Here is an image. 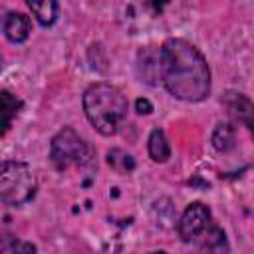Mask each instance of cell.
<instances>
[{
    "label": "cell",
    "instance_id": "cell-1",
    "mask_svg": "<svg viewBox=\"0 0 254 254\" xmlns=\"http://www.w3.org/2000/svg\"><path fill=\"white\" fill-rule=\"evenodd\" d=\"M161 83L181 101L198 103L210 95V67L200 50L183 38H169L159 48Z\"/></svg>",
    "mask_w": 254,
    "mask_h": 254
},
{
    "label": "cell",
    "instance_id": "cell-2",
    "mask_svg": "<svg viewBox=\"0 0 254 254\" xmlns=\"http://www.w3.org/2000/svg\"><path fill=\"white\" fill-rule=\"evenodd\" d=\"M81 105L91 127L103 137L115 135L119 123L127 117L129 111V103L123 91L107 81L91 83L83 91Z\"/></svg>",
    "mask_w": 254,
    "mask_h": 254
},
{
    "label": "cell",
    "instance_id": "cell-3",
    "mask_svg": "<svg viewBox=\"0 0 254 254\" xmlns=\"http://www.w3.org/2000/svg\"><path fill=\"white\" fill-rule=\"evenodd\" d=\"M179 236L187 244H194L204 254H228L230 246L224 230L214 222L210 208L204 202H190L177 224Z\"/></svg>",
    "mask_w": 254,
    "mask_h": 254
},
{
    "label": "cell",
    "instance_id": "cell-4",
    "mask_svg": "<svg viewBox=\"0 0 254 254\" xmlns=\"http://www.w3.org/2000/svg\"><path fill=\"white\" fill-rule=\"evenodd\" d=\"M38 183L32 169L22 161H4L0 169V196L8 206H22L36 196Z\"/></svg>",
    "mask_w": 254,
    "mask_h": 254
},
{
    "label": "cell",
    "instance_id": "cell-5",
    "mask_svg": "<svg viewBox=\"0 0 254 254\" xmlns=\"http://www.w3.org/2000/svg\"><path fill=\"white\" fill-rule=\"evenodd\" d=\"M91 147L71 127L60 129L50 143V161L56 171H67L69 167L83 165L89 161Z\"/></svg>",
    "mask_w": 254,
    "mask_h": 254
},
{
    "label": "cell",
    "instance_id": "cell-6",
    "mask_svg": "<svg viewBox=\"0 0 254 254\" xmlns=\"http://www.w3.org/2000/svg\"><path fill=\"white\" fill-rule=\"evenodd\" d=\"M222 105L226 107L228 115L248 129V133L254 137V103L240 91H226L222 95Z\"/></svg>",
    "mask_w": 254,
    "mask_h": 254
},
{
    "label": "cell",
    "instance_id": "cell-7",
    "mask_svg": "<svg viewBox=\"0 0 254 254\" xmlns=\"http://www.w3.org/2000/svg\"><path fill=\"white\" fill-rule=\"evenodd\" d=\"M2 30H4V36L8 42L12 44H22L28 40L30 32H32V20L30 16H26L24 12H8L6 18H4V24H2Z\"/></svg>",
    "mask_w": 254,
    "mask_h": 254
},
{
    "label": "cell",
    "instance_id": "cell-8",
    "mask_svg": "<svg viewBox=\"0 0 254 254\" xmlns=\"http://www.w3.org/2000/svg\"><path fill=\"white\" fill-rule=\"evenodd\" d=\"M137 71L151 85H155L157 79L161 81V56H159V50H153V48L141 50L139 58H137Z\"/></svg>",
    "mask_w": 254,
    "mask_h": 254
},
{
    "label": "cell",
    "instance_id": "cell-9",
    "mask_svg": "<svg viewBox=\"0 0 254 254\" xmlns=\"http://www.w3.org/2000/svg\"><path fill=\"white\" fill-rule=\"evenodd\" d=\"M147 151H149V157L155 163H167L169 161L171 145H169V139H167V135H165V131L161 127H153L151 129L149 139H147Z\"/></svg>",
    "mask_w": 254,
    "mask_h": 254
},
{
    "label": "cell",
    "instance_id": "cell-10",
    "mask_svg": "<svg viewBox=\"0 0 254 254\" xmlns=\"http://www.w3.org/2000/svg\"><path fill=\"white\" fill-rule=\"evenodd\" d=\"M0 109H2V135H6L10 125H12V121H14V117L22 109V99L16 97L14 93H10L8 89H2V93H0Z\"/></svg>",
    "mask_w": 254,
    "mask_h": 254
},
{
    "label": "cell",
    "instance_id": "cell-11",
    "mask_svg": "<svg viewBox=\"0 0 254 254\" xmlns=\"http://www.w3.org/2000/svg\"><path fill=\"white\" fill-rule=\"evenodd\" d=\"M28 8L30 12L36 16V20L48 28L52 24H56L58 20V14H60V4L54 2V0H44V2H28Z\"/></svg>",
    "mask_w": 254,
    "mask_h": 254
},
{
    "label": "cell",
    "instance_id": "cell-12",
    "mask_svg": "<svg viewBox=\"0 0 254 254\" xmlns=\"http://www.w3.org/2000/svg\"><path fill=\"white\" fill-rule=\"evenodd\" d=\"M236 145V133L234 127L228 123H218L212 131V147L220 153H226L230 149H234Z\"/></svg>",
    "mask_w": 254,
    "mask_h": 254
},
{
    "label": "cell",
    "instance_id": "cell-13",
    "mask_svg": "<svg viewBox=\"0 0 254 254\" xmlns=\"http://www.w3.org/2000/svg\"><path fill=\"white\" fill-rule=\"evenodd\" d=\"M107 163L111 169H115L117 173H131L135 169V161L129 153L121 151V149H111L107 153Z\"/></svg>",
    "mask_w": 254,
    "mask_h": 254
},
{
    "label": "cell",
    "instance_id": "cell-14",
    "mask_svg": "<svg viewBox=\"0 0 254 254\" xmlns=\"http://www.w3.org/2000/svg\"><path fill=\"white\" fill-rule=\"evenodd\" d=\"M10 254H38V248L28 240H16L10 248Z\"/></svg>",
    "mask_w": 254,
    "mask_h": 254
},
{
    "label": "cell",
    "instance_id": "cell-15",
    "mask_svg": "<svg viewBox=\"0 0 254 254\" xmlns=\"http://www.w3.org/2000/svg\"><path fill=\"white\" fill-rule=\"evenodd\" d=\"M135 107H137V113H141V115H143V113L147 115V113L153 111V103H151L149 99H145V97H139V99L135 101Z\"/></svg>",
    "mask_w": 254,
    "mask_h": 254
},
{
    "label": "cell",
    "instance_id": "cell-16",
    "mask_svg": "<svg viewBox=\"0 0 254 254\" xmlns=\"http://www.w3.org/2000/svg\"><path fill=\"white\" fill-rule=\"evenodd\" d=\"M151 254H169V252H165V250H155V252H151Z\"/></svg>",
    "mask_w": 254,
    "mask_h": 254
}]
</instances>
